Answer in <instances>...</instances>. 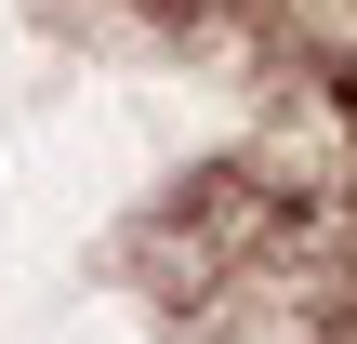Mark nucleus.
<instances>
[{"mask_svg": "<svg viewBox=\"0 0 357 344\" xmlns=\"http://www.w3.org/2000/svg\"><path fill=\"white\" fill-rule=\"evenodd\" d=\"M331 344H357V318H344V331H331Z\"/></svg>", "mask_w": 357, "mask_h": 344, "instance_id": "1", "label": "nucleus"}]
</instances>
